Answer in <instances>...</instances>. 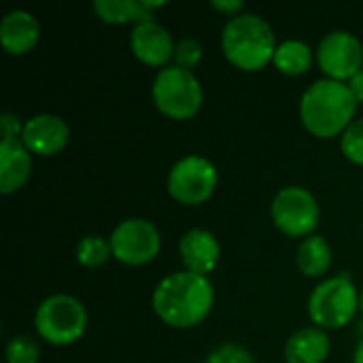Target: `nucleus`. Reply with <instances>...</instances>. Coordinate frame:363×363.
<instances>
[{"label":"nucleus","instance_id":"1","mask_svg":"<svg viewBox=\"0 0 363 363\" xmlns=\"http://www.w3.org/2000/svg\"><path fill=\"white\" fill-rule=\"evenodd\" d=\"M151 304L162 323L174 330H189L211 315L215 289L206 277L183 270L157 283Z\"/></svg>","mask_w":363,"mask_h":363},{"label":"nucleus","instance_id":"2","mask_svg":"<svg viewBox=\"0 0 363 363\" xmlns=\"http://www.w3.org/2000/svg\"><path fill=\"white\" fill-rule=\"evenodd\" d=\"M357 100L347 83L319 79L300 98V121L315 138H336L355 121Z\"/></svg>","mask_w":363,"mask_h":363},{"label":"nucleus","instance_id":"3","mask_svg":"<svg viewBox=\"0 0 363 363\" xmlns=\"http://www.w3.org/2000/svg\"><path fill=\"white\" fill-rule=\"evenodd\" d=\"M277 38L272 26L253 13H240L223 26L221 49L225 60L242 70L257 72L266 68L277 53Z\"/></svg>","mask_w":363,"mask_h":363},{"label":"nucleus","instance_id":"4","mask_svg":"<svg viewBox=\"0 0 363 363\" xmlns=\"http://www.w3.org/2000/svg\"><path fill=\"white\" fill-rule=\"evenodd\" d=\"M151 96L155 108L174 121H187L196 117L204 102L202 83L194 70H185L174 64L155 74Z\"/></svg>","mask_w":363,"mask_h":363},{"label":"nucleus","instance_id":"5","mask_svg":"<svg viewBox=\"0 0 363 363\" xmlns=\"http://www.w3.org/2000/svg\"><path fill=\"white\" fill-rule=\"evenodd\" d=\"M359 311V294L349 272L325 279L308 298V317L315 328L340 330L355 321Z\"/></svg>","mask_w":363,"mask_h":363},{"label":"nucleus","instance_id":"6","mask_svg":"<svg viewBox=\"0 0 363 363\" xmlns=\"http://www.w3.org/2000/svg\"><path fill=\"white\" fill-rule=\"evenodd\" d=\"M36 334L51 347H68L81 340L87 330V311L81 300L68 294L45 298L34 315Z\"/></svg>","mask_w":363,"mask_h":363},{"label":"nucleus","instance_id":"7","mask_svg":"<svg viewBox=\"0 0 363 363\" xmlns=\"http://www.w3.org/2000/svg\"><path fill=\"white\" fill-rule=\"evenodd\" d=\"M219 185V172L215 164L202 155H187L179 160L166 181L170 198L183 206H200L215 194Z\"/></svg>","mask_w":363,"mask_h":363},{"label":"nucleus","instance_id":"8","mask_svg":"<svg viewBox=\"0 0 363 363\" xmlns=\"http://www.w3.org/2000/svg\"><path fill=\"white\" fill-rule=\"evenodd\" d=\"M270 215L279 232L289 238H308L319 225L321 208L317 198L300 185H289L272 198Z\"/></svg>","mask_w":363,"mask_h":363},{"label":"nucleus","instance_id":"9","mask_svg":"<svg viewBox=\"0 0 363 363\" xmlns=\"http://www.w3.org/2000/svg\"><path fill=\"white\" fill-rule=\"evenodd\" d=\"M113 257L125 266H145L160 255L162 236L157 228L143 217L121 221L108 236Z\"/></svg>","mask_w":363,"mask_h":363},{"label":"nucleus","instance_id":"10","mask_svg":"<svg viewBox=\"0 0 363 363\" xmlns=\"http://www.w3.org/2000/svg\"><path fill=\"white\" fill-rule=\"evenodd\" d=\"M315 57L325 79L349 83L363 68V45L355 34L334 30L323 36Z\"/></svg>","mask_w":363,"mask_h":363},{"label":"nucleus","instance_id":"11","mask_svg":"<svg viewBox=\"0 0 363 363\" xmlns=\"http://www.w3.org/2000/svg\"><path fill=\"white\" fill-rule=\"evenodd\" d=\"M70 140L68 123L53 113H38L23 123L21 143L32 155L51 157L66 149Z\"/></svg>","mask_w":363,"mask_h":363},{"label":"nucleus","instance_id":"12","mask_svg":"<svg viewBox=\"0 0 363 363\" xmlns=\"http://www.w3.org/2000/svg\"><path fill=\"white\" fill-rule=\"evenodd\" d=\"M174 47L177 43L172 40L170 32L153 19L134 26L130 32V51L145 66L160 70L166 68L174 57Z\"/></svg>","mask_w":363,"mask_h":363},{"label":"nucleus","instance_id":"13","mask_svg":"<svg viewBox=\"0 0 363 363\" xmlns=\"http://www.w3.org/2000/svg\"><path fill=\"white\" fill-rule=\"evenodd\" d=\"M179 255L187 272L206 277L213 272L221 259V245L217 236L208 230L194 228L181 236L179 242Z\"/></svg>","mask_w":363,"mask_h":363},{"label":"nucleus","instance_id":"14","mask_svg":"<svg viewBox=\"0 0 363 363\" xmlns=\"http://www.w3.org/2000/svg\"><path fill=\"white\" fill-rule=\"evenodd\" d=\"M32 174V153L21 136H2L0 143V191L11 196L19 191Z\"/></svg>","mask_w":363,"mask_h":363},{"label":"nucleus","instance_id":"15","mask_svg":"<svg viewBox=\"0 0 363 363\" xmlns=\"http://www.w3.org/2000/svg\"><path fill=\"white\" fill-rule=\"evenodd\" d=\"M40 38L38 19L23 11L13 9L0 21V45L9 55H26L30 53Z\"/></svg>","mask_w":363,"mask_h":363},{"label":"nucleus","instance_id":"16","mask_svg":"<svg viewBox=\"0 0 363 363\" xmlns=\"http://www.w3.org/2000/svg\"><path fill=\"white\" fill-rule=\"evenodd\" d=\"M330 338L321 328H302L285 342V363H323L330 357Z\"/></svg>","mask_w":363,"mask_h":363},{"label":"nucleus","instance_id":"17","mask_svg":"<svg viewBox=\"0 0 363 363\" xmlns=\"http://www.w3.org/2000/svg\"><path fill=\"white\" fill-rule=\"evenodd\" d=\"M166 6V2H151V0H96L94 13L100 21L111 26L121 23H143L153 19V11Z\"/></svg>","mask_w":363,"mask_h":363},{"label":"nucleus","instance_id":"18","mask_svg":"<svg viewBox=\"0 0 363 363\" xmlns=\"http://www.w3.org/2000/svg\"><path fill=\"white\" fill-rule=\"evenodd\" d=\"M296 262H298V268L304 277L319 279L332 266V247L323 236L313 234L300 242L298 253H296Z\"/></svg>","mask_w":363,"mask_h":363},{"label":"nucleus","instance_id":"19","mask_svg":"<svg viewBox=\"0 0 363 363\" xmlns=\"http://www.w3.org/2000/svg\"><path fill=\"white\" fill-rule=\"evenodd\" d=\"M315 60H317L315 51L306 43H302V40H283L277 47L272 64L285 77H300V74H306L311 70Z\"/></svg>","mask_w":363,"mask_h":363},{"label":"nucleus","instance_id":"20","mask_svg":"<svg viewBox=\"0 0 363 363\" xmlns=\"http://www.w3.org/2000/svg\"><path fill=\"white\" fill-rule=\"evenodd\" d=\"M111 257H113L111 240H106V238H102L98 234H87L77 245V262L83 268H89V270L100 268Z\"/></svg>","mask_w":363,"mask_h":363},{"label":"nucleus","instance_id":"21","mask_svg":"<svg viewBox=\"0 0 363 363\" xmlns=\"http://www.w3.org/2000/svg\"><path fill=\"white\" fill-rule=\"evenodd\" d=\"M40 349L38 342L32 336H13L4 349V359L6 363H38Z\"/></svg>","mask_w":363,"mask_h":363},{"label":"nucleus","instance_id":"22","mask_svg":"<svg viewBox=\"0 0 363 363\" xmlns=\"http://www.w3.org/2000/svg\"><path fill=\"white\" fill-rule=\"evenodd\" d=\"M340 151L351 164L363 166V119H355L345 130L340 136Z\"/></svg>","mask_w":363,"mask_h":363},{"label":"nucleus","instance_id":"23","mask_svg":"<svg viewBox=\"0 0 363 363\" xmlns=\"http://www.w3.org/2000/svg\"><path fill=\"white\" fill-rule=\"evenodd\" d=\"M202 45L196 38H181L174 47V66L194 70L202 62Z\"/></svg>","mask_w":363,"mask_h":363},{"label":"nucleus","instance_id":"24","mask_svg":"<svg viewBox=\"0 0 363 363\" xmlns=\"http://www.w3.org/2000/svg\"><path fill=\"white\" fill-rule=\"evenodd\" d=\"M206 363H255V359H253L251 351L245 349L242 345L225 342L211 351V355L206 357Z\"/></svg>","mask_w":363,"mask_h":363},{"label":"nucleus","instance_id":"25","mask_svg":"<svg viewBox=\"0 0 363 363\" xmlns=\"http://www.w3.org/2000/svg\"><path fill=\"white\" fill-rule=\"evenodd\" d=\"M211 6L217 11V13H221V15H228L230 19L232 17H236V15H240V11H242V2L240 0H213L211 2Z\"/></svg>","mask_w":363,"mask_h":363},{"label":"nucleus","instance_id":"26","mask_svg":"<svg viewBox=\"0 0 363 363\" xmlns=\"http://www.w3.org/2000/svg\"><path fill=\"white\" fill-rule=\"evenodd\" d=\"M349 87H351V91H353V96H355V100L357 102H363V68L347 83Z\"/></svg>","mask_w":363,"mask_h":363},{"label":"nucleus","instance_id":"27","mask_svg":"<svg viewBox=\"0 0 363 363\" xmlns=\"http://www.w3.org/2000/svg\"><path fill=\"white\" fill-rule=\"evenodd\" d=\"M353 363H363V338H362V342L357 345V349H355V355H353Z\"/></svg>","mask_w":363,"mask_h":363},{"label":"nucleus","instance_id":"28","mask_svg":"<svg viewBox=\"0 0 363 363\" xmlns=\"http://www.w3.org/2000/svg\"><path fill=\"white\" fill-rule=\"evenodd\" d=\"M359 311H362V315H363V289H362V294H359Z\"/></svg>","mask_w":363,"mask_h":363},{"label":"nucleus","instance_id":"29","mask_svg":"<svg viewBox=\"0 0 363 363\" xmlns=\"http://www.w3.org/2000/svg\"><path fill=\"white\" fill-rule=\"evenodd\" d=\"M359 334H362V338H363V319L359 321Z\"/></svg>","mask_w":363,"mask_h":363}]
</instances>
